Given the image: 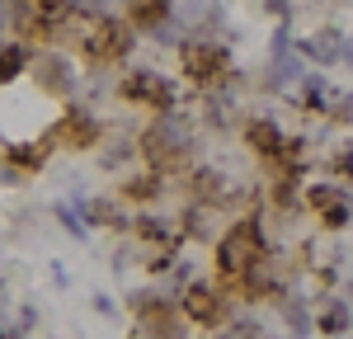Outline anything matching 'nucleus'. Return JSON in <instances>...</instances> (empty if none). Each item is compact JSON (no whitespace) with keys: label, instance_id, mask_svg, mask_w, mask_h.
I'll use <instances>...</instances> for the list:
<instances>
[{"label":"nucleus","instance_id":"nucleus-1","mask_svg":"<svg viewBox=\"0 0 353 339\" xmlns=\"http://www.w3.org/2000/svg\"><path fill=\"white\" fill-rule=\"evenodd\" d=\"M141 156L151 161L156 174H170V170L193 165V118L179 113V109L156 113V123H151L146 137H141Z\"/></svg>","mask_w":353,"mask_h":339},{"label":"nucleus","instance_id":"nucleus-2","mask_svg":"<svg viewBox=\"0 0 353 339\" xmlns=\"http://www.w3.org/2000/svg\"><path fill=\"white\" fill-rule=\"evenodd\" d=\"M128 311H132V339H184L189 335V320L184 311L174 307L161 292H132L128 297Z\"/></svg>","mask_w":353,"mask_h":339},{"label":"nucleus","instance_id":"nucleus-3","mask_svg":"<svg viewBox=\"0 0 353 339\" xmlns=\"http://www.w3.org/2000/svg\"><path fill=\"white\" fill-rule=\"evenodd\" d=\"M179 66H184L189 85H198V90H217V85L231 81V52L221 48L217 38H189V43H179Z\"/></svg>","mask_w":353,"mask_h":339},{"label":"nucleus","instance_id":"nucleus-4","mask_svg":"<svg viewBox=\"0 0 353 339\" xmlns=\"http://www.w3.org/2000/svg\"><path fill=\"white\" fill-rule=\"evenodd\" d=\"M137 28L128 24V19H113V14H104L99 24H90L85 28V43H81V52L90 66H118L123 56L132 52V38Z\"/></svg>","mask_w":353,"mask_h":339},{"label":"nucleus","instance_id":"nucleus-5","mask_svg":"<svg viewBox=\"0 0 353 339\" xmlns=\"http://www.w3.org/2000/svg\"><path fill=\"white\" fill-rule=\"evenodd\" d=\"M179 311H184V320L198 325V330H221V325H231V297L212 287V282H189L184 292H179Z\"/></svg>","mask_w":353,"mask_h":339},{"label":"nucleus","instance_id":"nucleus-6","mask_svg":"<svg viewBox=\"0 0 353 339\" xmlns=\"http://www.w3.org/2000/svg\"><path fill=\"white\" fill-rule=\"evenodd\" d=\"M99 118H90L85 109H66L61 118H57L52 127H48V146H57V151H94L99 146Z\"/></svg>","mask_w":353,"mask_h":339},{"label":"nucleus","instance_id":"nucleus-7","mask_svg":"<svg viewBox=\"0 0 353 339\" xmlns=\"http://www.w3.org/2000/svg\"><path fill=\"white\" fill-rule=\"evenodd\" d=\"M118 99L141 104V109H151V113H170L174 109V90H170V81L156 76V71H128V76L118 81Z\"/></svg>","mask_w":353,"mask_h":339},{"label":"nucleus","instance_id":"nucleus-8","mask_svg":"<svg viewBox=\"0 0 353 339\" xmlns=\"http://www.w3.org/2000/svg\"><path fill=\"white\" fill-rule=\"evenodd\" d=\"M33 76H38V85H43V90H48L52 99H71V94H76V71H71V61H66L61 52L38 56Z\"/></svg>","mask_w":353,"mask_h":339},{"label":"nucleus","instance_id":"nucleus-9","mask_svg":"<svg viewBox=\"0 0 353 339\" xmlns=\"http://www.w3.org/2000/svg\"><path fill=\"white\" fill-rule=\"evenodd\" d=\"M241 137H245V146H250L259 161H278V156H283V141H288L273 118H250V123L241 127Z\"/></svg>","mask_w":353,"mask_h":339},{"label":"nucleus","instance_id":"nucleus-10","mask_svg":"<svg viewBox=\"0 0 353 339\" xmlns=\"http://www.w3.org/2000/svg\"><path fill=\"white\" fill-rule=\"evenodd\" d=\"M297 52L306 61H316V66H334V61H344V33H334V28H316L311 38H301Z\"/></svg>","mask_w":353,"mask_h":339},{"label":"nucleus","instance_id":"nucleus-11","mask_svg":"<svg viewBox=\"0 0 353 339\" xmlns=\"http://www.w3.org/2000/svg\"><path fill=\"white\" fill-rule=\"evenodd\" d=\"M165 189V179L156 170H146V174H123V184H118V198L128 203V207H146V203H156Z\"/></svg>","mask_w":353,"mask_h":339},{"label":"nucleus","instance_id":"nucleus-12","mask_svg":"<svg viewBox=\"0 0 353 339\" xmlns=\"http://www.w3.org/2000/svg\"><path fill=\"white\" fill-rule=\"evenodd\" d=\"M170 10H174L170 0H128V24L156 33L161 24H170Z\"/></svg>","mask_w":353,"mask_h":339},{"label":"nucleus","instance_id":"nucleus-13","mask_svg":"<svg viewBox=\"0 0 353 339\" xmlns=\"http://www.w3.org/2000/svg\"><path fill=\"white\" fill-rule=\"evenodd\" d=\"M316 330L330 335V339L349 335V330H353V302H330V307L316 316Z\"/></svg>","mask_w":353,"mask_h":339},{"label":"nucleus","instance_id":"nucleus-14","mask_svg":"<svg viewBox=\"0 0 353 339\" xmlns=\"http://www.w3.org/2000/svg\"><path fill=\"white\" fill-rule=\"evenodd\" d=\"M278 316H283V325H288L297 339H306L311 330H316V316L306 311V302H288V297H283V302H278Z\"/></svg>","mask_w":353,"mask_h":339},{"label":"nucleus","instance_id":"nucleus-15","mask_svg":"<svg viewBox=\"0 0 353 339\" xmlns=\"http://www.w3.org/2000/svg\"><path fill=\"white\" fill-rule=\"evenodd\" d=\"M24 66H28V48L24 43H5V48H0V85H10Z\"/></svg>","mask_w":353,"mask_h":339},{"label":"nucleus","instance_id":"nucleus-16","mask_svg":"<svg viewBox=\"0 0 353 339\" xmlns=\"http://www.w3.org/2000/svg\"><path fill=\"white\" fill-rule=\"evenodd\" d=\"M5 161L19 170H43V161H48V146H33V141H19V146H10L5 151Z\"/></svg>","mask_w":353,"mask_h":339},{"label":"nucleus","instance_id":"nucleus-17","mask_svg":"<svg viewBox=\"0 0 353 339\" xmlns=\"http://www.w3.org/2000/svg\"><path fill=\"white\" fill-rule=\"evenodd\" d=\"M339 189H334V184H311V189H306V207H316V212H325V207H334V203H339Z\"/></svg>","mask_w":353,"mask_h":339},{"label":"nucleus","instance_id":"nucleus-18","mask_svg":"<svg viewBox=\"0 0 353 339\" xmlns=\"http://www.w3.org/2000/svg\"><path fill=\"white\" fill-rule=\"evenodd\" d=\"M132 156H137V146H132V141H118V146H109V151L99 156V165H104V170H123L128 161H132Z\"/></svg>","mask_w":353,"mask_h":339},{"label":"nucleus","instance_id":"nucleus-19","mask_svg":"<svg viewBox=\"0 0 353 339\" xmlns=\"http://www.w3.org/2000/svg\"><path fill=\"white\" fill-rule=\"evenodd\" d=\"M321 222H325V231H344V226H349V203L339 198L334 207H325V212H321Z\"/></svg>","mask_w":353,"mask_h":339},{"label":"nucleus","instance_id":"nucleus-20","mask_svg":"<svg viewBox=\"0 0 353 339\" xmlns=\"http://www.w3.org/2000/svg\"><path fill=\"white\" fill-rule=\"evenodd\" d=\"M94 311L99 316H113V297H94Z\"/></svg>","mask_w":353,"mask_h":339},{"label":"nucleus","instance_id":"nucleus-21","mask_svg":"<svg viewBox=\"0 0 353 339\" xmlns=\"http://www.w3.org/2000/svg\"><path fill=\"white\" fill-rule=\"evenodd\" d=\"M344 61L353 66V38H344Z\"/></svg>","mask_w":353,"mask_h":339},{"label":"nucleus","instance_id":"nucleus-22","mask_svg":"<svg viewBox=\"0 0 353 339\" xmlns=\"http://www.w3.org/2000/svg\"><path fill=\"white\" fill-rule=\"evenodd\" d=\"M349 297H353V282H349Z\"/></svg>","mask_w":353,"mask_h":339},{"label":"nucleus","instance_id":"nucleus-23","mask_svg":"<svg viewBox=\"0 0 353 339\" xmlns=\"http://www.w3.org/2000/svg\"><path fill=\"white\" fill-rule=\"evenodd\" d=\"M0 339H5V335H0Z\"/></svg>","mask_w":353,"mask_h":339}]
</instances>
